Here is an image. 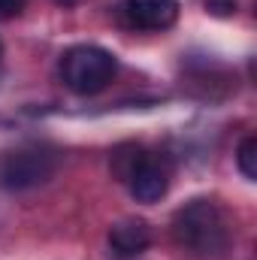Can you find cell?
Masks as SVG:
<instances>
[{
	"label": "cell",
	"mask_w": 257,
	"mask_h": 260,
	"mask_svg": "<svg viewBox=\"0 0 257 260\" xmlns=\"http://www.w3.org/2000/svg\"><path fill=\"white\" fill-rule=\"evenodd\" d=\"M203 6L215 18H230L236 12V0H203Z\"/></svg>",
	"instance_id": "cell-9"
},
{
	"label": "cell",
	"mask_w": 257,
	"mask_h": 260,
	"mask_svg": "<svg viewBox=\"0 0 257 260\" xmlns=\"http://www.w3.org/2000/svg\"><path fill=\"white\" fill-rule=\"evenodd\" d=\"M0 58H3V43H0Z\"/></svg>",
	"instance_id": "cell-11"
},
{
	"label": "cell",
	"mask_w": 257,
	"mask_h": 260,
	"mask_svg": "<svg viewBox=\"0 0 257 260\" xmlns=\"http://www.w3.org/2000/svg\"><path fill=\"white\" fill-rule=\"evenodd\" d=\"M173 236L194 257H221L230 245L224 212L212 200H191L173 215Z\"/></svg>",
	"instance_id": "cell-1"
},
{
	"label": "cell",
	"mask_w": 257,
	"mask_h": 260,
	"mask_svg": "<svg viewBox=\"0 0 257 260\" xmlns=\"http://www.w3.org/2000/svg\"><path fill=\"white\" fill-rule=\"evenodd\" d=\"M148 151L142 148V145H121V148H115L112 151V173L121 179V182H127L130 173L139 167V160L145 157Z\"/></svg>",
	"instance_id": "cell-7"
},
{
	"label": "cell",
	"mask_w": 257,
	"mask_h": 260,
	"mask_svg": "<svg viewBox=\"0 0 257 260\" xmlns=\"http://www.w3.org/2000/svg\"><path fill=\"white\" fill-rule=\"evenodd\" d=\"M58 170V154L49 145L27 142L18 148H9L0 157V185L9 191H27L43 182H49Z\"/></svg>",
	"instance_id": "cell-3"
},
{
	"label": "cell",
	"mask_w": 257,
	"mask_h": 260,
	"mask_svg": "<svg viewBox=\"0 0 257 260\" xmlns=\"http://www.w3.org/2000/svg\"><path fill=\"white\" fill-rule=\"evenodd\" d=\"M127 188L139 203H157L160 197L167 194V188H170V170H167V164L160 157H154V154H145L139 160V167L130 173Z\"/></svg>",
	"instance_id": "cell-4"
},
{
	"label": "cell",
	"mask_w": 257,
	"mask_h": 260,
	"mask_svg": "<svg viewBox=\"0 0 257 260\" xmlns=\"http://www.w3.org/2000/svg\"><path fill=\"white\" fill-rule=\"evenodd\" d=\"M58 3H73V0H58Z\"/></svg>",
	"instance_id": "cell-12"
},
{
	"label": "cell",
	"mask_w": 257,
	"mask_h": 260,
	"mask_svg": "<svg viewBox=\"0 0 257 260\" xmlns=\"http://www.w3.org/2000/svg\"><path fill=\"white\" fill-rule=\"evenodd\" d=\"M236 164H239L242 176H245L248 182H254L257 179V139L254 136H245V139L239 142V148H236Z\"/></svg>",
	"instance_id": "cell-8"
},
{
	"label": "cell",
	"mask_w": 257,
	"mask_h": 260,
	"mask_svg": "<svg viewBox=\"0 0 257 260\" xmlns=\"http://www.w3.org/2000/svg\"><path fill=\"white\" fill-rule=\"evenodd\" d=\"M124 12L139 30H167L179 18V0H127Z\"/></svg>",
	"instance_id": "cell-5"
},
{
	"label": "cell",
	"mask_w": 257,
	"mask_h": 260,
	"mask_svg": "<svg viewBox=\"0 0 257 260\" xmlns=\"http://www.w3.org/2000/svg\"><path fill=\"white\" fill-rule=\"evenodd\" d=\"M21 9H24V0H0V21L15 18Z\"/></svg>",
	"instance_id": "cell-10"
},
{
	"label": "cell",
	"mask_w": 257,
	"mask_h": 260,
	"mask_svg": "<svg viewBox=\"0 0 257 260\" xmlns=\"http://www.w3.org/2000/svg\"><path fill=\"white\" fill-rule=\"evenodd\" d=\"M58 70H61L64 85L73 94L91 97V94H100L112 82L115 58L100 46H73L64 52Z\"/></svg>",
	"instance_id": "cell-2"
},
{
	"label": "cell",
	"mask_w": 257,
	"mask_h": 260,
	"mask_svg": "<svg viewBox=\"0 0 257 260\" xmlns=\"http://www.w3.org/2000/svg\"><path fill=\"white\" fill-rule=\"evenodd\" d=\"M109 245L115 248V254L121 257H136L151 245V227L142 218H124L118 224H112L109 230Z\"/></svg>",
	"instance_id": "cell-6"
}]
</instances>
